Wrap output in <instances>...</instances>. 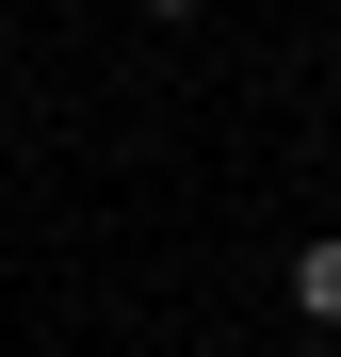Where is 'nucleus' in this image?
I'll return each instance as SVG.
<instances>
[{
	"label": "nucleus",
	"instance_id": "1",
	"mask_svg": "<svg viewBox=\"0 0 341 357\" xmlns=\"http://www.w3.org/2000/svg\"><path fill=\"white\" fill-rule=\"evenodd\" d=\"M293 309H309V325H341V244H293Z\"/></svg>",
	"mask_w": 341,
	"mask_h": 357
},
{
	"label": "nucleus",
	"instance_id": "2",
	"mask_svg": "<svg viewBox=\"0 0 341 357\" xmlns=\"http://www.w3.org/2000/svg\"><path fill=\"white\" fill-rule=\"evenodd\" d=\"M130 17H195V0H130Z\"/></svg>",
	"mask_w": 341,
	"mask_h": 357
}]
</instances>
